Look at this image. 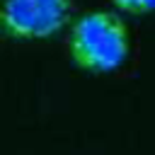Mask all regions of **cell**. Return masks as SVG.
Wrapping results in <instances>:
<instances>
[{"label": "cell", "mask_w": 155, "mask_h": 155, "mask_svg": "<svg viewBox=\"0 0 155 155\" xmlns=\"http://www.w3.org/2000/svg\"><path fill=\"white\" fill-rule=\"evenodd\" d=\"M70 17V0H2L0 31L10 39H48Z\"/></svg>", "instance_id": "obj_2"}, {"label": "cell", "mask_w": 155, "mask_h": 155, "mask_svg": "<svg viewBox=\"0 0 155 155\" xmlns=\"http://www.w3.org/2000/svg\"><path fill=\"white\" fill-rule=\"evenodd\" d=\"M70 58L92 73H107L119 68L128 56V29L116 12L92 10L85 12L68 39Z\"/></svg>", "instance_id": "obj_1"}, {"label": "cell", "mask_w": 155, "mask_h": 155, "mask_svg": "<svg viewBox=\"0 0 155 155\" xmlns=\"http://www.w3.org/2000/svg\"><path fill=\"white\" fill-rule=\"evenodd\" d=\"M126 12H150L155 10V0H114Z\"/></svg>", "instance_id": "obj_3"}]
</instances>
